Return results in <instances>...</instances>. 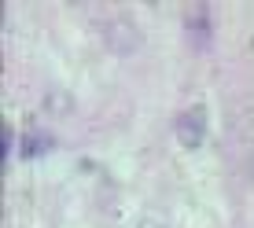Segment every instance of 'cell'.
I'll list each match as a JSON object with an SVG mask.
<instances>
[{"label": "cell", "instance_id": "cell-1", "mask_svg": "<svg viewBox=\"0 0 254 228\" xmlns=\"http://www.w3.org/2000/svg\"><path fill=\"white\" fill-rule=\"evenodd\" d=\"M203 136H206V111H203V103H195L177 118V140L185 147H199Z\"/></svg>", "mask_w": 254, "mask_h": 228}, {"label": "cell", "instance_id": "cell-2", "mask_svg": "<svg viewBox=\"0 0 254 228\" xmlns=\"http://www.w3.org/2000/svg\"><path fill=\"white\" fill-rule=\"evenodd\" d=\"M52 147V140L48 136H33V133H26V140H22V159H33V155H45Z\"/></svg>", "mask_w": 254, "mask_h": 228}]
</instances>
